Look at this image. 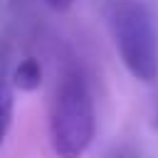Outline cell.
<instances>
[{
    "instance_id": "3957f363",
    "label": "cell",
    "mask_w": 158,
    "mask_h": 158,
    "mask_svg": "<svg viewBox=\"0 0 158 158\" xmlns=\"http://www.w3.org/2000/svg\"><path fill=\"white\" fill-rule=\"evenodd\" d=\"M12 84L20 91H35V89H40V84H42V67H40V62L32 59V57L22 59L15 67V72H12Z\"/></svg>"
},
{
    "instance_id": "5b68a950",
    "label": "cell",
    "mask_w": 158,
    "mask_h": 158,
    "mask_svg": "<svg viewBox=\"0 0 158 158\" xmlns=\"http://www.w3.org/2000/svg\"><path fill=\"white\" fill-rule=\"evenodd\" d=\"M44 5H49V7L57 10V12H64V10H69V7L74 5V0H44Z\"/></svg>"
},
{
    "instance_id": "6da1fadb",
    "label": "cell",
    "mask_w": 158,
    "mask_h": 158,
    "mask_svg": "<svg viewBox=\"0 0 158 158\" xmlns=\"http://www.w3.org/2000/svg\"><path fill=\"white\" fill-rule=\"evenodd\" d=\"M96 131L94 99L77 69L62 72L49 104V143L59 158H81Z\"/></svg>"
},
{
    "instance_id": "277c9868",
    "label": "cell",
    "mask_w": 158,
    "mask_h": 158,
    "mask_svg": "<svg viewBox=\"0 0 158 158\" xmlns=\"http://www.w3.org/2000/svg\"><path fill=\"white\" fill-rule=\"evenodd\" d=\"M10 123H12V94L5 86H0V143L7 136Z\"/></svg>"
},
{
    "instance_id": "7a4b0ae2",
    "label": "cell",
    "mask_w": 158,
    "mask_h": 158,
    "mask_svg": "<svg viewBox=\"0 0 158 158\" xmlns=\"http://www.w3.org/2000/svg\"><path fill=\"white\" fill-rule=\"evenodd\" d=\"M118 59L128 74L143 84L158 77V37L141 0H116L109 15Z\"/></svg>"
}]
</instances>
